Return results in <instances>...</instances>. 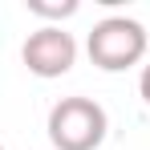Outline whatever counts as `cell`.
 <instances>
[{
    "instance_id": "obj_1",
    "label": "cell",
    "mask_w": 150,
    "mask_h": 150,
    "mask_svg": "<svg viewBox=\"0 0 150 150\" xmlns=\"http://www.w3.org/2000/svg\"><path fill=\"white\" fill-rule=\"evenodd\" d=\"M105 130V110L93 98H61L49 110V142L57 150H98Z\"/></svg>"
},
{
    "instance_id": "obj_2",
    "label": "cell",
    "mask_w": 150,
    "mask_h": 150,
    "mask_svg": "<svg viewBox=\"0 0 150 150\" xmlns=\"http://www.w3.org/2000/svg\"><path fill=\"white\" fill-rule=\"evenodd\" d=\"M146 28L138 25V21H130V16H105L93 25L89 33V61L105 69V73H122L130 65H138L142 57H146Z\"/></svg>"
},
{
    "instance_id": "obj_3",
    "label": "cell",
    "mask_w": 150,
    "mask_h": 150,
    "mask_svg": "<svg viewBox=\"0 0 150 150\" xmlns=\"http://www.w3.org/2000/svg\"><path fill=\"white\" fill-rule=\"evenodd\" d=\"M21 61L28 65V73L37 77H61L73 69L77 61V41L73 33H65L61 25H41L37 33H28L25 49H21Z\"/></svg>"
},
{
    "instance_id": "obj_4",
    "label": "cell",
    "mask_w": 150,
    "mask_h": 150,
    "mask_svg": "<svg viewBox=\"0 0 150 150\" xmlns=\"http://www.w3.org/2000/svg\"><path fill=\"white\" fill-rule=\"evenodd\" d=\"M25 8L33 16H45V21H65L77 12V0H25Z\"/></svg>"
},
{
    "instance_id": "obj_5",
    "label": "cell",
    "mask_w": 150,
    "mask_h": 150,
    "mask_svg": "<svg viewBox=\"0 0 150 150\" xmlns=\"http://www.w3.org/2000/svg\"><path fill=\"white\" fill-rule=\"evenodd\" d=\"M138 93H142V101L150 105V65L142 69V77H138Z\"/></svg>"
},
{
    "instance_id": "obj_6",
    "label": "cell",
    "mask_w": 150,
    "mask_h": 150,
    "mask_svg": "<svg viewBox=\"0 0 150 150\" xmlns=\"http://www.w3.org/2000/svg\"><path fill=\"white\" fill-rule=\"evenodd\" d=\"M0 150H4V146H0Z\"/></svg>"
}]
</instances>
